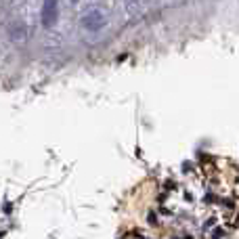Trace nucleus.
<instances>
[{
  "label": "nucleus",
  "instance_id": "obj_2",
  "mask_svg": "<svg viewBox=\"0 0 239 239\" xmlns=\"http://www.w3.org/2000/svg\"><path fill=\"white\" fill-rule=\"evenodd\" d=\"M59 19V0H44L42 2V13H40V21L44 27H52Z\"/></svg>",
  "mask_w": 239,
  "mask_h": 239
},
{
  "label": "nucleus",
  "instance_id": "obj_4",
  "mask_svg": "<svg viewBox=\"0 0 239 239\" xmlns=\"http://www.w3.org/2000/svg\"><path fill=\"white\" fill-rule=\"evenodd\" d=\"M71 2H78V0H71Z\"/></svg>",
  "mask_w": 239,
  "mask_h": 239
},
{
  "label": "nucleus",
  "instance_id": "obj_3",
  "mask_svg": "<svg viewBox=\"0 0 239 239\" xmlns=\"http://www.w3.org/2000/svg\"><path fill=\"white\" fill-rule=\"evenodd\" d=\"M25 34H27V27H25L21 21L8 25V38H11V40H21V38H25Z\"/></svg>",
  "mask_w": 239,
  "mask_h": 239
},
{
  "label": "nucleus",
  "instance_id": "obj_1",
  "mask_svg": "<svg viewBox=\"0 0 239 239\" xmlns=\"http://www.w3.org/2000/svg\"><path fill=\"white\" fill-rule=\"evenodd\" d=\"M80 23H82V27L88 30V32H99V30L105 27V15H103V11H99V8H88V11L82 15Z\"/></svg>",
  "mask_w": 239,
  "mask_h": 239
}]
</instances>
